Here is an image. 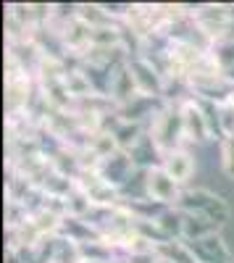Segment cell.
Here are the masks:
<instances>
[{"label": "cell", "instance_id": "5b68a950", "mask_svg": "<svg viewBox=\"0 0 234 263\" xmlns=\"http://www.w3.org/2000/svg\"><path fill=\"white\" fill-rule=\"evenodd\" d=\"M129 71L134 77V84H137L140 95H145V98H161L166 92V74L158 69L153 61L134 58V61H129Z\"/></svg>", "mask_w": 234, "mask_h": 263}, {"label": "cell", "instance_id": "3957f363", "mask_svg": "<svg viewBox=\"0 0 234 263\" xmlns=\"http://www.w3.org/2000/svg\"><path fill=\"white\" fill-rule=\"evenodd\" d=\"M76 190L87 195L92 208H116L119 205V187H113L108 179H103L100 171L82 168L74 179Z\"/></svg>", "mask_w": 234, "mask_h": 263}, {"label": "cell", "instance_id": "4fadbf2b", "mask_svg": "<svg viewBox=\"0 0 234 263\" xmlns=\"http://www.w3.org/2000/svg\"><path fill=\"white\" fill-rule=\"evenodd\" d=\"M229 98H231V103H234V87H231V95H229Z\"/></svg>", "mask_w": 234, "mask_h": 263}, {"label": "cell", "instance_id": "8fae6325", "mask_svg": "<svg viewBox=\"0 0 234 263\" xmlns=\"http://www.w3.org/2000/svg\"><path fill=\"white\" fill-rule=\"evenodd\" d=\"M155 253L166 260H171V263H200L187 239H166V242H161L155 248Z\"/></svg>", "mask_w": 234, "mask_h": 263}, {"label": "cell", "instance_id": "8992f818", "mask_svg": "<svg viewBox=\"0 0 234 263\" xmlns=\"http://www.w3.org/2000/svg\"><path fill=\"white\" fill-rule=\"evenodd\" d=\"M182 108V124H184V137L189 142H205L210 137V132H213V126H210V119L205 114V108L198 98L192 100H182L179 103Z\"/></svg>", "mask_w": 234, "mask_h": 263}, {"label": "cell", "instance_id": "7a4b0ae2", "mask_svg": "<svg viewBox=\"0 0 234 263\" xmlns=\"http://www.w3.org/2000/svg\"><path fill=\"white\" fill-rule=\"evenodd\" d=\"M179 211L184 213H192V216H203L208 218L210 224L221 227L226 218H229V205L221 195L210 192V190H189V192H182V200L177 205Z\"/></svg>", "mask_w": 234, "mask_h": 263}, {"label": "cell", "instance_id": "7c38bea8", "mask_svg": "<svg viewBox=\"0 0 234 263\" xmlns=\"http://www.w3.org/2000/svg\"><path fill=\"white\" fill-rule=\"evenodd\" d=\"M221 171L229 179H234V135L231 137H221Z\"/></svg>", "mask_w": 234, "mask_h": 263}, {"label": "cell", "instance_id": "6da1fadb", "mask_svg": "<svg viewBox=\"0 0 234 263\" xmlns=\"http://www.w3.org/2000/svg\"><path fill=\"white\" fill-rule=\"evenodd\" d=\"M147 135L153 137L155 147L161 150V156L171 150H179L184 137V124H182V108L179 105H163L158 108V114L150 119V126H147Z\"/></svg>", "mask_w": 234, "mask_h": 263}, {"label": "cell", "instance_id": "277c9868", "mask_svg": "<svg viewBox=\"0 0 234 263\" xmlns=\"http://www.w3.org/2000/svg\"><path fill=\"white\" fill-rule=\"evenodd\" d=\"M145 192L153 203L163 205V208H174L182 200V190L179 182H174L168 174L163 171V166H153L145 171Z\"/></svg>", "mask_w": 234, "mask_h": 263}, {"label": "cell", "instance_id": "30bf717a", "mask_svg": "<svg viewBox=\"0 0 234 263\" xmlns=\"http://www.w3.org/2000/svg\"><path fill=\"white\" fill-rule=\"evenodd\" d=\"M126 153H129L132 163H134V166H142L145 171L155 166V158H163V156H161V150L155 147L153 137L147 135V132H145V135H142V137H140V140L129 147V150H126Z\"/></svg>", "mask_w": 234, "mask_h": 263}, {"label": "cell", "instance_id": "ba28073f", "mask_svg": "<svg viewBox=\"0 0 234 263\" xmlns=\"http://www.w3.org/2000/svg\"><path fill=\"white\" fill-rule=\"evenodd\" d=\"M161 166H163V171L168 174V177H171L174 182H179V184H184L195 174V158L182 147L166 153V156L161 158Z\"/></svg>", "mask_w": 234, "mask_h": 263}, {"label": "cell", "instance_id": "52a82bcc", "mask_svg": "<svg viewBox=\"0 0 234 263\" xmlns=\"http://www.w3.org/2000/svg\"><path fill=\"white\" fill-rule=\"evenodd\" d=\"M189 248L195 250L200 263H234V258H231V253H229V248L219 232L208 234L203 239H195V242H189Z\"/></svg>", "mask_w": 234, "mask_h": 263}, {"label": "cell", "instance_id": "9c48e42d", "mask_svg": "<svg viewBox=\"0 0 234 263\" xmlns=\"http://www.w3.org/2000/svg\"><path fill=\"white\" fill-rule=\"evenodd\" d=\"M134 168H137V166L132 163V158H129V153H126V150L116 153L113 158H108V161L100 163L103 179H108V182H111L113 187H119V190H121V184H124L126 179H132Z\"/></svg>", "mask_w": 234, "mask_h": 263}]
</instances>
